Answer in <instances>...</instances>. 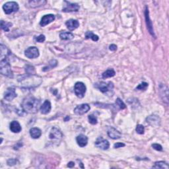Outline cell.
<instances>
[{
	"mask_svg": "<svg viewBox=\"0 0 169 169\" xmlns=\"http://www.w3.org/2000/svg\"><path fill=\"white\" fill-rule=\"evenodd\" d=\"M11 26H12L11 22L1 21V28L5 32H9V28Z\"/></svg>",
	"mask_w": 169,
	"mask_h": 169,
	"instance_id": "cell-28",
	"label": "cell"
},
{
	"mask_svg": "<svg viewBox=\"0 0 169 169\" xmlns=\"http://www.w3.org/2000/svg\"><path fill=\"white\" fill-rule=\"evenodd\" d=\"M28 4L31 7L35 8L44 5L46 4V1H44V0H33V1H28Z\"/></svg>",
	"mask_w": 169,
	"mask_h": 169,
	"instance_id": "cell-22",
	"label": "cell"
},
{
	"mask_svg": "<svg viewBox=\"0 0 169 169\" xmlns=\"http://www.w3.org/2000/svg\"><path fill=\"white\" fill-rule=\"evenodd\" d=\"M30 135L33 139H38L42 135V131L38 128H33L30 130Z\"/></svg>",
	"mask_w": 169,
	"mask_h": 169,
	"instance_id": "cell-21",
	"label": "cell"
},
{
	"mask_svg": "<svg viewBox=\"0 0 169 169\" xmlns=\"http://www.w3.org/2000/svg\"><path fill=\"white\" fill-rule=\"evenodd\" d=\"M25 56H27L29 59H34L39 56V50L36 47L32 46L28 48L25 51Z\"/></svg>",
	"mask_w": 169,
	"mask_h": 169,
	"instance_id": "cell-7",
	"label": "cell"
},
{
	"mask_svg": "<svg viewBox=\"0 0 169 169\" xmlns=\"http://www.w3.org/2000/svg\"><path fill=\"white\" fill-rule=\"evenodd\" d=\"M51 108V106L50 102L49 101H48V100H46V101H45L41 105L40 109H41V112L42 114H47L50 112Z\"/></svg>",
	"mask_w": 169,
	"mask_h": 169,
	"instance_id": "cell-18",
	"label": "cell"
},
{
	"mask_svg": "<svg viewBox=\"0 0 169 169\" xmlns=\"http://www.w3.org/2000/svg\"><path fill=\"white\" fill-rule=\"evenodd\" d=\"M62 133L58 128L56 127H53L51 129L50 132L49 134V138L51 141L54 144H59L60 141L62 138Z\"/></svg>",
	"mask_w": 169,
	"mask_h": 169,
	"instance_id": "cell-3",
	"label": "cell"
},
{
	"mask_svg": "<svg viewBox=\"0 0 169 169\" xmlns=\"http://www.w3.org/2000/svg\"><path fill=\"white\" fill-rule=\"evenodd\" d=\"M116 104L118 106L120 109H124V108H126V106L124 104V102L120 98H118L116 100Z\"/></svg>",
	"mask_w": 169,
	"mask_h": 169,
	"instance_id": "cell-31",
	"label": "cell"
},
{
	"mask_svg": "<svg viewBox=\"0 0 169 169\" xmlns=\"http://www.w3.org/2000/svg\"><path fill=\"white\" fill-rule=\"evenodd\" d=\"M90 109V106L88 104H82L77 106L74 109V113L76 115H83V114L87 113L88 111H89Z\"/></svg>",
	"mask_w": 169,
	"mask_h": 169,
	"instance_id": "cell-9",
	"label": "cell"
},
{
	"mask_svg": "<svg viewBox=\"0 0 169 169\" xmlns=\"http://www.w3.org/2000/svg\"><path fill=\"white\" fill-rule=\"evenodd\" d=\"M86 90H87L86 86L82 82H77L74 86V91H75V95L79 99L83 98Z\"/></svg>",
	"mask_w": 169,
	"mask_h": 169,
	"instance_id": "cell-6",
	"label": "cell"
},
{
	"mask_svg": "<svg viewBox=\"0 0 169 169\" xmlns=\"http://www.w3.org/2000/svg\"><path fill=\"white\" fill-rule=\"evenodd\" d=\"M17 162H18V161H17V160L15 159H10L8 160L7 163L9 166H13V165H16Z\"/></svg>",
	"mask_w": 169,
	"mask_h": 169,
	"instance_id": "cell-35",
	"label": "cell"
},
{
	"mask_svg": "<svg viewBox=\"0 0 169 169\" xmlns=\"http://www.w3.org/2000/svg\"><path fill=\"white\" fill-rule=\"evenodd\" d=\"M153 168L168 169L169 166L167 163L165 161H157L154 162V165L153 166Z\"/></svg>",
	"mask_w": 169,
	"mask_h": 169,
	"instance_id": "cell-26",
	"label": "cell"
},
{
	"mask_svg": "<svg viewBox=\"0 0 169 169\" xmlns=\"http://www.w3.org/2000/svg\"><path fill=\"white\" fill-rule=\"evenodd\" d=\"M54 20H55V16L52 15V14H48V15H46L42 17L40 25L42 27H45L46 25L50 24V22L54 21Z\"/></svg>",
	"mask_w": 169,
	"mask_h": 169,
	"instance_id": "cell-14",
	"label": "cell"
},
{
	"mask_svg": "<svg viewBox=\"0 0 169 169\" xmlns=\"http://www.w3.org/2000/svg\"><path fill=\"white\" fill-rule=\"evenodd\" d=\"M10 51L9 50L6 46L1 44V59L7 58L8 56L10 54Z\"/></svg>",
	"mask_w": 169,
	"mask_h": 169,
	"instance_id": "cell-23",
	"label": "cell"
},
{
	"mask_svg": "<svg viewBox=\"0 0 169 169\" xmlns=\"http://www.w3.org/2000/svg\"><path fill=\"white\" fill-rule=\"evenodd\" d=\"M17 97V93H15V88H8L4 94V99L8 101H11Z\"/></svg>",
	"mask_w": 169,
	"mask_h": 169,
	"instance_id": "cell-13",
	"label": "cell"
},
{
	"mask_svg": "<svg viewBox=\"0 0 169 169\" xmlns=\"http://www.w3.org/2000/svg\"><path fill=\"white\" fill-rule=\"evenodd\" d=\"M145 22L146 25H147V27L148 28V30L149 33L152 35L153 36L155 37L154 33V30L153 28V25H152V21H151L150 17H149V9L147 7H145Z\"/></svg>",
	"mask_w": 169,
	"mask_h": 169,
	"instance_id": "cell-8",
	"label": "cell"
},
{
	"mask_svg": "<svg viewBox=\"0 0 169 169\" xmlns=\"http://www.w3.org/2000/svg\"><path fill=\"white\" fill-rule=\"evenodd\" d=\"M59 37L62 40H65V41H67V40H71L73 38L74 35L73 34L70 33V32H62L59 34Z\"/></svg>",
	"mask_w": 169,
	"mask_h": 169,
	"instance_id": "cell-24",
	"label": "cell"
},
{
	"mask_svg": "<svg viewBox=\"0 0 169 169\" xmlns=\"http://www.w3.org/2000/svg\"><path fill=\"white\" fill-rule=\"evenodd\" d=\"M88 122H89L90 124H93V125H95L97 124V122H98L96 116L95 115H94V114H91V115L88 116Z\"/></svg>",
	"mask_w": 169,
	"mask_h": 169,
	"instance_id": "cell-30",
	"label": "cell"
},
{
	"mask_svg": "<svg viewBox=\"0 0 169 169\" xmlns=\"http://www.w3.org/2000/svg\"><path fill=\"white\" fill-rule=\"evenodd\" d=\"M0 72L2 75L10 77V78H12L13 77L11 65L7 58L1 59V62H0Z\"/></svg>",
	"mask_w": 169,
	"mask_h": 169,
	"instance_id": "cell-2",
	"label": "cell"
},
{
	"mask_svg": "<svg viewBox=\"0 0 169 169\" xmlns=\"http://www.w3.org/2000/svg\"><path fill=\"white\" fill-rule=\"evenodd\" d=\"M108 136L113 139H120L122 136L121 133L113 127H110L108 130Z\"/></svg>",
	"mask_w": 169,
	"mask_h": 169,
	"instance_id": "cell-15",
	"label": "cell"
},
{
	"mask_svg": "<svg viewBox=\"0 0 169 169\" xmlns=\"http://www.w3.org/2000/svg\"><path fill=\"white\" fill-rule=\"evenodd\" d=\"M109 49L111 51H116L117 50V46L115 44H111L109 46Z\"/></svg>",
	"mask_w": 169,
	"mask_h": 169,
	"instance_id": "cell-38",
	"label": "cell"
},
{
	"mask_svg": "<svg viewBox=\"0 0 169 169\" xmlns=\"http://www.w3.org/2000/svg\"><path fill=\"white\" fill-rule=\"evenodd\" d=\"M40 101L33 96H28L24 99L22 103V109L30 114L36 113L38 110Z\"/></svg>",
	"mask_w": 169,
	"mask_h": 169,
	"instance_id": "cell-1",
	"label": "cell"
},
{
	"mask_svg": "<svg viewBox=\"0 0 169 169\" xmlns=\"http://www.w3.org/2000/svg\"><path fill=\"white\" fill-rule=\"evenodd\" d=\"M148 83L146 82H143L141 84H139L137 87H136V89L138 90H141V91H145L147 89V88L148 87Z\"/></svg>",
	"mask_w": 169,
	"mask_h": 169,
	"instance_id": "cell-32",
	"label": "cell"
},
{
	"mask_svg": "<svg viewBox=\"0 0 169 169\" xmlns=\"http://www.w3.org/2000/svg\"><path fill=\"white\" fill-rule=\"evenodd\" d=\"M152 147L154 149H155L157 151H161L162 150V146L160 145V144H152Z\"/></svg>",
	"mask_w": 169,
	"mask_h": 169,
	"instance_id": "cell-36",
	"label": "cell"
},
{
	"mask_svg": "<svg viewBox=\"0 0 169 169\" xmlns=\"http://www.w3.org/2000/svg\"><path fill=\"white\" fill-rule=\"evenodd\" d=\"M116 72L113 69H109V70H107L106 71H104V73H102V78L103 79H107L109 78V77H112L115 75Z\"/></svg>",
	"mask_w": 169,
	"mask_h": 169,
	"instance_id": "cell-27",
	"label": "cell"
},
{
	"mask_svg": "<svg viewBox=\"0 0 169 169\" xmlns=\"http://www.w3.org/2000/svg\"><path fill=\"white\" fill-rule=\"evenodd\" d=\"M147 124L153 127H158L161 124V118L158 116L151 115L146 118Z\"/></svg>",
	"mask_w": 169,
	"mask_h": 169,
	"instance_id": "cell-11",
	"label": "cell"
},
{
	"mask_svg": "<svg viewBox=\"0 0 169 169\" xmlns=\"http://www.w3.org/2000/svg\"><path fill=\"white\" fill-rule=\"evenodd\" d=\"M85 37H86V38H87V39L91 38L94 42L98 41L99 39V36H97V35H96V34H93V33L91 32V31H88V32L86 33H85Z\"/></svg>",
	"mask_w": 169,
	"mask_h": 169,
	"instance_id": "cell-29",
	"label": "cell"
},
{
	"mask_svg": "<svg viewBox=\"0 0 169 169\" xmlns=\"http://www.w3.org/2000/svg\"><path fill=\"white\" fill-rule=\"evenodd\" d=\"M76 141L79 147H84L87 145L88 137L83 134H80L76 137Z\"/></svg>",
	"mask_w": 169,
	"mask_h": 169,
	"instance_id": "cell-16",
	"label": "cell"
},
{
	"mask_svg": "<svg viewBox=\"0 0 169 169\" xmlns=\"http://www.w3.org/2000/svg\"><path fill=\"white\" fill-rule=\"evenodd\" d=\"M125 147V144H123V143H116L114 145V149H118V148H120V147Z\"/></svg>",
	"mask_w": 169,
	"mask_h": 169,
	"instance_id": "cell-37",
	"label": "cell"
},
{
	"mask_svg": "<svg viewBox=\"0 0 169 169\" xmlns=\"http://www.w3.org/2000/svg\"><path fill=\"white\" fill-rule=\"evenodd\" d=\"M45 39H46V37L44 35V34H41V35H39L38 36L35 37V41L38 42H43L45 41Z\"/></svg>",
	"mask_w": 169,
	"mask_h": 169,
	"instance_id": "cell-34",
	"label": "cell"
},
{
	"mask_svg": "<svg viewBox=\"0 0 169 169\" xmlns=\"http://www.w3.org/2000/svg\"><path fill=\"white\" fill-rule=\"evenodd\" d=\"M65 25L70 30H73L79 27V22L75 19H70L65 22Z\"/></svg>",
	"mask_w": 169,
	"mask_h": 169,
	"instance_id": "cell-17",
	"label": "cell"
},
{
	"mask_svg": "<svg viewBox=\"0 0 169 169\" xmlns=\"http://www.w3.org/2000/svg\"><path fill=\"white\" fill-rule=\"evenodd\" d=\"M74 166H75V163H74V162H72V161H71L68 163V165H67V167L69 168H72Z\"/></svg>",
	"mask_w": 169,
	"mask_h": 169,
	"instance_id": "cell-39",
	"label": "cell"
},
{
	"mask_svg": "<svg viewBox=\"0 0 169 169\" xmlns=\"http://www.w3.org/2000/svg\"><path fill=\"white\" fill-rule=\"evenodd\" d=\"M10 130L13 133H19L22 130V128L17 121H13L10 124Z\"/></svg>",
	"mask_w": 169,
	"mask_h": 169,
	"instance_id": "cell-19",
	"label": "cell"
},
{
	"mask_svg": "<svg viewBox=\"0 0 169 169\" xmlns=\"http://www.w3.org/2000/svg\"><path fill=\"white\" fill-rule=\"evenodd\" d=\"M57 65H58V62H57L56 59L51 60V61H50L49 63H48V64L46 65V66H45L44 68H43V71H49L51 70V69H53L54 67H56Z\"/></svg>",
	"mask_w": 169,
	"mask_h": 169,
	"instance_id": "cell-25",
	"label": "cell"
},
{
	"mask_svg": "<svg viewBox=\"0 0 169 169\" xmlns=\"http://www.w3.org/2000/svg\"><path fill=\"white\" fill-rule=\"evenodd\" d=\"M94 87L98 88L103 93H108L110 91H112L114 85L113 83L112 82H109L108 83H107L105 82H99L94 84Z\"/></svg>",
	"mask_w": 169,
	"mask_h": 169,
	"instance_id": "cell-5",
	"label": "cell"
},
{
	"mask_svg": "<svg viewBox=\"0 0 169 169\" xmlns=\"http://www.w3.org/2000/svg\"><path fill=\"white\" fill-rule=\"evenodd\" d=\"M70 120V117L67 116V118H65V121H67V120Z\"/></svg>",
	"mask_w": 169,
	"mask_h": 169,
	"instance_id": "cell-40",
	"label": "cell"
},
{
	"mask_svg": "<svg viewBox=\"0 0 169 169\" xmlns=\"http://www.w3.org/2000/svg\"><path fill=\"white\" fill-rule=\"evenodd\" d=\"M66 3L65 6L63 8V12L68 13V12H77L79 9V5L77 4H72V3L65 1Z\"/></svg>",
	"mask_w": 169,
	"mask_h": 169,
	"instance_id": "cell-12",
	"label": "cell"
},
{
	"mask_svg": "<svg viewBox=\"0 0 169 169\" xmlns=\"http://www.w3.org/2000/svg\"><path fill=\"white\" fill-rule=\"evenodd\" d=\"M136 130L137 133L141 134H141H144V132H145V128H144V126L143 125L138 124V125H137Z\"/></svg>",
	"mask_w": 169,
	"mask_h": 169,
	"instance_id": "cell-33",
	"label": "cell"
},
{
	"mask_svg": "<svg viewBox=\"0 0 169 169\" xmlns=\"http://www.w3.org/2000/svg\"><path fill=\"white\" fill-rule=\"evenodd\" d=\"M96 147L101 149L102 150H107L110 147V144L108 140L103 139L102 137H99L94 144Z\"/></svg>",
	"mask_w": 169,
	"mask_h": 169,
	"instance_id": "cell-10",
	"label": "cell"
},
{
	"mask_svg": "<svg viewBox=\"0 0 169 169\" xmlns=\"http://www.w3.org/2000/svg\"><path fill=\"white\" fill-rule=\"evenodd\" d=\"M159 91H160V94H161V96L162 97V99L163 100L164 99V96H165V99L168 102V88L166 85L161 84L159 86Z\"/></svg>",
	"mask_w": 169,
	"mask_h": 169,
	"instance_id": "cell-20",
	"label": "cell"
},
{
	"mask_svg": "<svg viewBox=\"0 0 169 169\" xmlns=\"http://www.w3.org/2000/svg\"><path fill=\"white\" fill-rule=\"evenodd\" d=\"M19 5L15 1H9L5 3L3 5V9H4L5 14H11L13 12H17L19 10Z\"/></svg>",
	"mask_w": 169,
	"mask_h": 169,
	"instance_id": "cell-4",
	"label": "cell"
}]
</instances>
